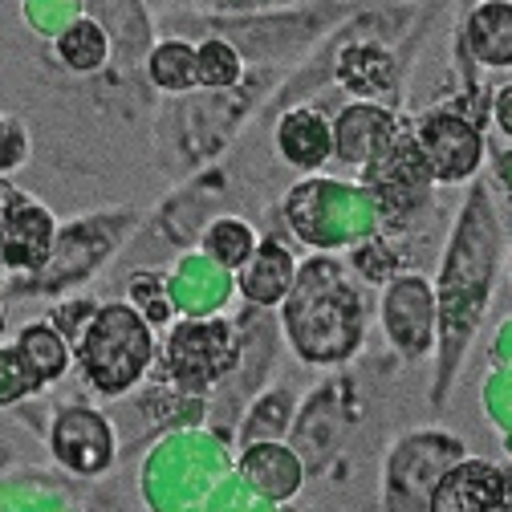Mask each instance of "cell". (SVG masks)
I'll return each mask as SVG.
<instances>
[{
	"mask_svg": "<svg viewBox=\"0 0 512 512\" xmlns=\"http://www.w3.org/2000/svg\"><path fill=\"white\" fill-rule=\"evenodd\" d=\"M204 244H208V252H212V261H220L224 269H240L248 256L256 252V232H252L244 220L224 216V220H216V224L208 228Z\"/></svg>",
	"mask_w": 512,
	"mask_h": 512,
	"instance_id": "11",
	"label": "cell"
},
{
	"mask_svg": "<svg viewBox=\"0 0 512 512\" xmlns=\"http://www.w3.org/2000/svg\"><path fill=\"white\" fill-rule=\"evenodd\" d=\"M53 248V220L45 208L9 196L5 220H0V252L13 269H41Z\"/></svg>",
	"mask_w": 512,
	"mask_h": 512,
	"instance_id": "4",
	"label": "cell"
},
{
	"mask_svg": "<svg viewBox=\"0 0 512 512\" xmlns=\"http://www.w3.org/2000/svg\"><path fill=\"white\" fill-rule=\"evenodd\" d=\"M49 443H53V456L78 476H98L114 460V431L94 411H66L57 419Z\"/></svg>",
	"mask_w": 512,
	"mask_h": 512,
	"instance_id": "3",
	"label": "cell"
},
{
	"mask_svg": "<svg viewBox=\"0 0 512 512\" xmlns=\"http://www.w3.org/2000/svg\"><path fill=\"white\" fill-rule=\"evenodd\" d=\"M29 155V143H25V131L21 122L13 118H0V171H17Z\"/></svg>",
	"mask_w": 512,
	"mask_h": 512,
	"instance_id": "15",
	"label": "cell"
},
{
	"mask_svg": "<svg viewBox=\"0 0 512 512\" xmlns=\"http://www.w3.org/2000/svg\"><path fill=\"white\" fill-rule=\"evenodd\" d=\"M17 354L29 362V370L41 382H53V378H61V374L70 370V346H66V338H61L57 330H49V326H41V322H33V326L21 330Z\"/></svg>",
	"mask_w": 512,
	"mask_h": 512,
	"instance_id": "9",
	"label": "cell"
},
{
	"mask_svg": "<svg viewBox=\"0 0 512 512\" xmlns=\"http://www.w3.org/2000/svg\"><path fill=\"white\" fill-rule=\"evenodd\" d=\"M196 74H200V86L224 90L240 78V53L228 41H204L196 49Z\"/></svg>",
	"mask_w": 512,
	"mask_h": 512,
	"instance_id": "13",
	"label": "cell"
},
{
	"mask_svg": "<svg viewBox=\"0 0 512 512\" xmlns=\"http://www.w3.org/2000/svg\"><path fill=\"white\" fill-rule=\"evenodd\" d=\"M423 151L435 167L439 179H460L476 167V155H480V143L476 135L468 131V126L460 118H431L423 126Z\"/></svg>",
	"mask_w": 512,
	"mask_h": 512,
	"instance_id": "6",
	"label": "cell"
},
{
	"mask_svg": "<svg viewBox=\"0 0 512 512\" xmlns=\"http://www.w3.org/2000/svg\"><path fill=\"white\" fill-rule=\"evenodd\" d=\"M293 256L277 244H256V252L240 265V293L256 305H277L293 289Z\"/></svg>",
	"mask_w": 512,
	"mask_h": 512,
	"instance_id": "7",
	"label": "cell"
},
{
	"mask_svg": "<svg viewBox=\"0 0 512 512\" xmlns=\"http://www.w3.org/2000/svg\"><path fill=\"white\" fill-rule=\"evenodd\" d=\"M78 362L102 395H122L126 387H135V378H143L151 362L147 322L126 305L98 309L78 338Z\"/></svg>",
	"mask_w": 512,
	"mask_h": 512,
	"instance_id": "1",
	"label": "cell"
},
{
	"mask_svg": "<svg viewBox=\"0 0 512 512\" xmlns=\"http://www.w3.org/2000/svg\"><path fill=\"white\" fill-rule=\"evenodd\" d=\"M431 512H512V476L484 460H468L435 484Z\"/></svg>",
	"mask_w": 512,
	"mask_h": 512,
	"instance_id": "2",
	"label": "cell"
},
{
	"mask_svg": "<svg viewBox=\"0 0 512 512\" xmlns=\"http://www.w3.org/2000/svg\"><path fill=\"white\" fill-rule=\"evenodd\" d=\"M151 78H155V86H163V90H191V86H200L196 49H187V45H179V41L159 45V49L151 53Z\"/></svg>",
	"mask_w": 512,
	"mask_h": 512,
	"instance_id": "12",
	"label": "cell"
},
{
	"mask_svg": "<svg viewBox=\"0 0 512 512\" xmlns=\"http://www.w3.org/2000/svg\"><path fill=\"white\" fill-rule=\"evenodd\" d=\"M171 362H175V374L187 378V382L216 378L232 362L228 326H220V322H212V326H196V322L179 326L171 334Z\"/></svg>",
	"mask_w": 512,
	"mask_h": 512,
	"instance_id": "5",
	"label": "cell"
},
{
	"mask_svg": "<svg viewBox=\"0 0 512 512\" xmlns=\"http://www.w3.org/2000/svg\"><path fill=\"white\" fill-rule=\"evenodd\" d=\"M41 387V378L29 370V362L17 350H0V407Z\"/></svg>",
	"mask_w": 512,
	"mask_h": 512,
	"instance_id": "14",
	"label": "cell"
},
{
	"mask_svg": "<svg viewBox=\"0 0 512 512\" xmlns=\"http://www.w3.org/2000/svg\"><path fill=\"white\" fill-rule=\"evenodd\" d=\"M277 147L293 167H322L334 147L330 122L313 110H289L277 131Z\"/></svg>",
	"mask_w": 512,
	"mask_h": 512,
	"instance_id": "8",
	"label": "cell"
},
{
	"mask_svg": "<svg viewBox=\"0 0 512 512\" xmlns=\"http://www.w3.org/2000/svg\"><path fill=\"white\" fill-rule=\"evenodd\" d=\"M106 53H110V41H106L102 25H94V21H74L66 33L57 37V57L78 74L98 70L106 61Z\"/></svg>",
	"mask_w": 512,
	"mask_h": 512,
	"instance_id": "10",
	"label": "cell"
}]
</instances>
